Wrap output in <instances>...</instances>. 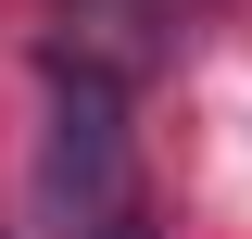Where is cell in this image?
<instances>
[{
	"instance_id": "7a4b0ae2",
	"label": "cell",
	"mask_w": 252,
	"mask_h": 239,
	"mask_svg": "<svg viewBox=\"0 0 252 239\" xmlns=\"http://www.w3.org/2000/svg\"><path fill=\"white\" fill-rule=\"evenodd\" d=\"M89 239H152V214H139V202H114V214H101Z\"/></svg>"
},
{
	"instance_id": "6da1fadb",
	"label": "cell",
	"mask_w": 252,
	"mask_h": 239,
	"mask_svg": "<svg viewBox=\"0 0 252 239\" xmlns=\"http://www.w3.org/2000/svg\"><path fill=\"white\" fill-rule=\"evenodd\" d=\"M126 202V89L101 63H63L51 76V139H38V214L63 239H89Z\"/></svg>"
}]
</instances>
